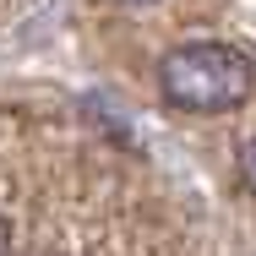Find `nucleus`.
Wrapping results in <instances>:
<instances>
[{
    "label": "nucleus",
    "mask_w": 256,
    "mask_h": 256,
    "mask_svg": "<svg viewBox=\"0 0 256 256\" xmlns=\"http://www.w3.org/2000/svg\"><path fill=\"white\" fill-rule=\"evenodd\" d=\"M114 6H153V0H114Z\"/></svg>",
    "instance_id": "nucleus-4"
},
{
    "label": "nucleus",
    "mask_w": 256,
    "mask_h": 256,
    "mask_svg": "<svg viewBox=\"0 0 256 256\" xmlns=\"http://www.w3.org/2000/svg\"><path fill=\"white\" fill-rule=\"evenodd\" d=\"M240 174H246V186L256 191V136L246 142V148H240Z\"/></svg>",
    "instance_id": "nucleus-2"
},
{
    "label": "nucleus",
    "mask_w": 256,
    "mask_h": 256,
    "mask_svg": "<svg viewBox=\"0 0 256 256\" xmlns=\"http://www.w3.org/2000/svg\"><path fill=\"white\" fill-rule=\"evenodd\" d=\"M0 256H11V229H6V218H0Z\"/></svg>",
    "instance_id": "nucleus-3"
},
{
    "label": "nucleus",
    "mask_w": 256,
    "mask_h": 256,
    "mask_svg": "<svg viewBox=\"0 0 256 256\" xmlns=\"http://www.w3.org/2000/svg\"><path fill=\"white\" fill-rule=\"evenodd\" d=\"M158 82L174 109L218 114V109H240L256 93V60L234 44H180L164 54Z\"/></svg>",
    "instance_id": "nucleus-1"
}]
</instances>
